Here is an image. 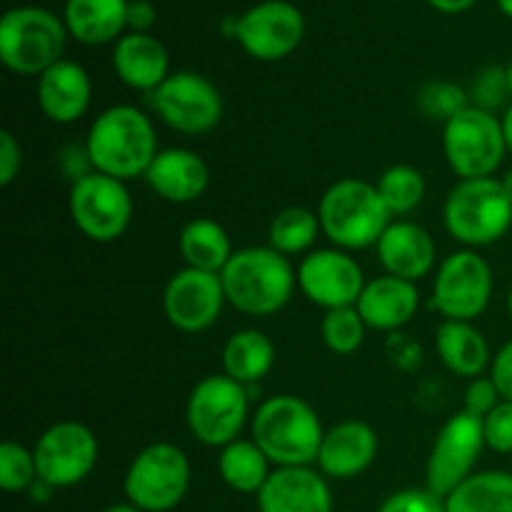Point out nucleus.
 Segmentation results:
<instances>
[{
  "label": "nucleus",
  "mask_w": 512,
  "mask_h": 512,
  "mask_svg": "<svg viewBox=\"0 0 512 512\" xmlns=\"http://www.w3.org/2000/svg\"><path fill=\"white\" fill-rule=\"evenodd\" d=\"M145 180L155 195L168 203L185 205L198 200L208 190L210 170L195 150L168 148L155 155Z\"/></svg>",
  "instance_id": "nucleus-22"
},
{
  "label": "nucleus",
  "mask_w": 512,
  "mask_h": 512,
  "mask_svg": "<svg viewBox=\"0 0 512 512\" xmlns=\"http://www.w3.org/2000/svg\"><path fill=\"white\" fill-rule=\"evenodd\" d=\"M318 218L325 238L348 253L378 245L393 215L388 213L375 185L358 178H343L323 193Z\"/></svg>",
  "instance_id": "nucleus-4"
},
{
  "label": "nucleus",
  "mask_w": 512,
  "mask_h": 512,
  "mask_svg": "<svg viewBox=\"0 0 512 512\" xmlns=\"http://www.w3.org/2000/svg\"><path fill=\"white\" fill-rule=\"evenodd\" d=\"M365 330L368 325L360 318L355 305L325 310L320 320V338L325 348L335 355H353L355 350H360V345L365 343Z\"/></svg>",
  "instance_id": "nucleus-33"
},
{
  "label": "nucleus",
  "mask_w": 512,
  "mask_h": 512,
  "mask_svg": "<svg viewBox=\"0 0 512 512\" xmlns=\"http://www.w3.org/2000/svg\"><path fill=\"white\" fill-rule=\"evenodd\" d=\"M98 453V438L88 425L60 420L40 435L33 448L38 480L53 490L73 488L93 473Z\"/></svg>",
  "instance_id": "nucleus-12"
},
{
  "label": "nucleus",
  "mask_w": 512,
  "mask_h": 512,
  "mask_svg": "<svg viewBox=\"0 0 512 512\" xmlns=\"http://www.w3.org/2000/svg\"><path fill=\"white\" fill-rule=\"evenodd\" d=\"M178 250L180 258L185 260V268L205 270V273H223L235 253L228 230L210 218L190 220L180 230Z\"/></svg>",
  "instance_id": "nucleus-27"
},
{
  "label": "nucleus",
  "mask_w": 512,
  "mask_h": 512,
  "mask_svg": "<svg viewBox=\"0 0 512 512\" xmlns=\"http://www.w3.org/2000/svg\"><path fill=\"white\" fill-rule=\"evenodd\" d=\"M20 168H23V150L15 135L10 130L0 133V185L8 188L15 178H18Z\"/></svg>",
  "instance_id": "nucleus-40"
},
{
  "label": "nucleus",
  "mask_w": 512,
  "mask_h": 512,
  "mask_svg": "<svg viewBox=\"0 0 512 512\" xmlns=\"http://www.w3.org/2000/svg\"><path fill=\"white\" fill-rule=\"evenodd\" d=\"M493 298V268L475 250H458L440 263L433 280V305L445 320L473 323Z\"/></svg>",
  "instance_id": "nucleus-11"
},
{
  "label": "nucleus",
  "mask_w": 512,
  "mask_h": 512,
  "mask_svg": "<svg viewBox=\"0 0 512 512\" xmlns=\"http://www.w3.org/2000/svg\"><path fill=\"white\" fill-rule=\"evenodd\" d=\"M505 80H508V90L512 95V60L508 63V68H505Z\"/></svg>",
  "instance_id": "nucleus-48"
},
{
  "label": "nucleus",
  "mask_w": 512,
  "mask_h": 512,
  "mask_svg": "<svg viewBox=\"0 0 512 512\" xmlns=\"http://www.w3.org/2000/svg\"><path fill=\"white\" fill-rule=\"evenodd\" d=\"M375 248H378V260L385 268V275H395L410 283L425 278L435 268V258H438L433 235L410 220L390 223Z\"/></svg>",
  "instance_id": "nucleus-21"
},
{
  "label": "nucleus",
  "mask_w": 512,
  "mask_h": 512,
  "mask_svg": "<svg viewBox=\"0 0 512 512\" xmlns=\"http://www.w3.org/2000/svg\"><path fill=\"white\" fill-rule=\"evenodd\" d=\"M158 153L153 120L133 105H113L103 110L85 138V158L90 168L123 183L148 173Z\"/></svg>",
  "instance_id": "nucleus-1"
},
{
  "label": "nucleus",
  "mask_w": 512,
  "mask_h": 512,
  "mask_svg": "<svg viewBox=\"0 0 512 512\" xmlns=\"http://www.w3.org/2000/svg\"><path fill=\"white\" fill-rule=\"evenodd\" d=\"M428 3L440 13H465L468 8H473L475 0H428Z\"/></svg>",
  "instance_id": "nucleus-43"
},
{
  "label": "nucleus",
  "mask_w": 512,
  "mask_h": 512,
  "mask_svg": "<svg viewBox=\"0 0 512 512\" xmlns=\"http://www.w3.org/2000/svg\"><path fill=\"white\" fill-rule=\"evenodd\" d=\"M490 378L498 385L503 400L512 403V340L503 345L498 353L493 355V363H490Z\"/></svg>",
  "instance_id": "nucleus-41"
},
{
  "label": "nucleus",
  "mask_w": 512,
  "mask_h": 512,
  "mask_svg": "<svg viewBox=\"0 0 512 512\" xmlns=\"http://www.w3.org/2000/svg\"><path fill=\"white\" fill-rule=\"evenodd\" d=\"M378 455V435L363 420H343L325 430L320 445V473L335 480L358 478L373 465Z\"/></svg>",
  "instance_id": "nucleus-20"
},
{
  "label": "nucleus",
  "mask_w": 512,
  "mask_h": 512,
  "mask_svg": "<svg viewBox=\"0 0 512 512\" xmlns=\"http://www.w3.org/2000/svg\"><path fill=\"white\" fill-rule=\"evenodd\" d=\"M378 512H448L445 510V498L430 493L428 488L418 490H400V493H393L383 505H380Z\"/></svg>",
  "instance_id": "nucleus-38"
},
{
  "label": "nucleus",
  "mask_w": 512,
  "mask_h": 512,
  "mask_svg": "<svg viewBox=\"0 0 512 512\" xmlns=\"http://www.w3.org/2000/svg\"><path fill=\"white\" fill-rule=\"evenodd\" d=\"M503 400L498 385L493 383V378H473L470 385L465 388V413L475 415V418H485L490 410H495Z\"/></svg>",
  "instance_id": "nucleus-39"
},
{
  "label": "nucleus",
  "mask_w": 512,
  "mask_h": 512,
  "mask_svg": "<svg viewBox=\"0 0 512 512\" xmlns=\"http://www.w3.org/2000/svg\"><path fill=\"white\" fill-rule=\"evenodd\" d=\"M115 75L133 90H158L168 80L170 58L150 33H125L113 48Z\"/></svg>",
  "instance_id": "nucleus-24"
},
{
  "label": "nucleus",
  "mask_w": 512,
  "mask_h": 512,
  "mask_svg": "<svg viewBox=\"0 0 512 512\" xmlns=\"http://www.w3.org/2000/svg\"><path fill=\"white\" fill-rule=\"evenodd\" d=\"M153 108L168 128L185 135L210 133L223 118V98L205 75L183 73L168 75L158 90H153Z\"/></svg>",
  "instance_id": "nucleus-14"
},
{
  "label": "nucleus",
  "mask_w": 512,
  "mask_h": 512,
  "mask_svg": "<svg viewBox=\"0 0 512 512\" xmlns=\"http://www.w3.org/2000/svg\"><path fill=\"white\" fill-rule=\"evenodd\" d=\"M38 483V465L33 450L15 440L0 445V488L5 493H23Z\"/></svg>",
  "instance_id": "nucleus-34"
},
{
  "label": "nucleus",
  "mask_w": 512,
  "mask_h": 512,
  "mask_svg": "<svg viewBox=\"0 0 512 512\" xmlns=\"http://www.w3.org/2000/svg\"><path fill=\"white\" fill-rule=\"evenodd\" d=\"M483 433L485 445L495 453L508 455L512 453V403L510 400H500L495 410H490L483 418Z\"/></svg>",
  "instance_id": "nucleus-36"
},
{
  "label": "nucleus",
  "mask_w": 512,
  "mask_h": 512,
  "mask_svg": "<svg viewBox=\"0 0 512 512\" xmlns=\"http://www.w3.org/2000/svg\"><path fill=\"white\" fill-rule=\"evenodd\" d=\"M445 228L468 250L503 238L512 225V203L498 178L460 180L443 208Z\"/></svg>",
  "instance_id": "nucleus-6"
},
{
  "label": "nucleus",
  "mask_w": 512,
  "mask_h": 512,
  "mask_svg": "<svg viewBox=\"0 0 512 512\" xmlns=\"http://www.w3.org/2000/svg\"><path fill=\"white\" fill-rule=\"evenodd\" d=\"M275 363V345L260 330H238L223 345V375L240 385H255L270 373Z\"/></svg>",
  "instance_id": "nucleus-28"
},
{
  "label": "nucleus",
  "mask_w": 512,
  "mask_h": 512,
  "mask_svg": "<svg viewBox=\"0 0 512 512\" xmlns=\"http://www.w3.org/2000/svg\"><path fill=\"white\" fill-rule=\"evenodd\" d=\"M448 512H512V473H473L445 498Z\"/></svg>",
  "instance_id": "nucleus-29"
},
{
  "label": "nucleus",
  "mask_w": 512,
  "mask_h": 512,
  "mask_svg": "<svg viewBox=\"0 0 512 512\" xmlns=\"http://www.w3.org/2000/svg\"><path fill=\"white\" fill-rule=\"evenodd\" d=\"M320 230L323 228H320L318 213H313L308 208H300V205H293V208L280 210L273 218V223H270V248L283 255L305 253L315 243Z\"/></svg>",
  "instance_id": "nucleus-31"
},
{
  "label": "nucleus",
  "mask_w": 512,
  "mask_h": 512,
  "mask_svg": "<svg viewBox=\"0 0 512 512\" xmlns=\"http://www.w3.org/2000/svg\"><path fill=\"white\" fill-rule=\"evenodd\" d=\"M248 413V388L228 375H208L200 380L185 408L190 433L208 448L235 443L243 433Z\"/></svg>",
  "instance_id": "nucleus-9"
},
{
  "label": "nucleus",
  "mask_w": 512,
  "mask_h": 512,
  "mask_svg": "<svg viewBox=\"0 0 512 512\" xmlns=\"http://www.w3.org/2000/svg\"><path fill=\"white\" fill-rule=\"evenodd\" d=\"M498 5H500V10L508 15V18H512V0H498Z\"/></svg>",
  "instance_id": "nucleus-47"
},
{
  "label": "nucleus",
  "mask_w": 512,
  "mask_h": 512,
  "mask_svg": "<svg viewBox=\"0 0 512 512\" xmlns=\"http://www.w3.org/2000/svg\"><path fill=\"white\" fill-rule=\"evenodd\" d=\"M38 108L50 123L73 125L88 113L93 83L83 65L60 60L38 78Z\"/></svg>",
  "instance_id": "nucleus-18"
},
{
  "label": "nucleus",
  "mask_w": 512,
  "mask_h": 512,
  "mask_svg": "<svg viewBox=\"0 0 512 512\" xmlns=\"http://www.w3.org/2000/svg\"><path fill=\"white\" fill-rule=\"evenodd\" d=\"M298 285L305 298L323 310L348 308L358 303L365 288L363 268L340 248L315 250L298 268Z\"/></svg>",
  "instance_id": "nucleus-17"
},
{
  "label": "nucleus",
  "mask_w": 512,
  "mask_h": 512,
  "mask_svg": "<svg viewBox=\"0 0 512 512\" xmlns=\"http://www.w3.org/2000/svg\"><path fill=\"white\" fill-rule=\"evenodd\" d=\"M250 433L255 445L278 468H310L318 463L325 438L318 413L295 395H275L260 403Z\"/></svg>",
  "instance_id": "nucleus-3"
},
{
  "label": "nucleus",
  "mask_w": 512,
  "mask_h": 512,
  "mask_svg": "<svg viewBox=\"0 0 512 512\" xmlns=\"http://www.w3.org/2000/svg\"><path fill=\"white\" fill-rule=\"evenodd\" d=\"M125 498L140 512H168L190 488V460L178 445L153 443L140 450L125 473Z\"/></svg>",
  "instance_id": "nucleus-8"
},
{
  "label": "nucleus",
  "mask_w": 512,
  "mask_h": 512,
  "mask_svg": "<svg viewBox=\"0 0 512 512\" xmlns=\"http://www.w3.org/2000/svg\"><path fill=\"white\" fill-rule=\"evenodd\" d=\"M68 208L75 228L93 243H113L133 220V198L123 180L95 170L73 180Z\"/></svg>",
  "instance_id": "nucleus-10"
},
{
  "label": "nucleus",
  "mask_w": 512,
  "mask_h": 512,
  "mask_svg": "<svg viewBox=\"0 0 512 512\" xmlns=\"http://www.w3.org/2000/svg\"><path fill=\"white\" fill-rule=\"evenodd\" d=\"M500 123H503V135H505V145H508V153L512 155V105L508 110H505V115L500 118Z\"/></svg>",
  "instance_id": "nucleus-44"
},
{
  "label": "nucleus",
  "mask_w": 512,
  "mask_h": 512,
  "mask_svg": "<svg viewBox=\"0 0 512 512\" xmlns=\"http://www.w3.org/2000/svg\"><path fill=\"white\" fill-rule=\"evenodd\" d=\"M225 300L235 310L253 318H268L290 303L298 285V273L283 253L268 248L235 250L220 273Z\"/></svg>",
  "instance_id": "nucleus-2"
},
{
  "label": "nucleus",
  "mask_w": 512,
  "mask_h": 512,
  "mask_svg": "<svg viewBox=\"0 0 512 512\" xmlns=\"http://www.w3.org/2000/svg\"><path fill=\"white\" fill-rule=\"evenodd\" d=\"M435 350L450 373L460 378H480L483 370L493 363V353L485 335L473 323L445 320L435 330Z\"/></svg>",
  "instance_id": "nucleus-26"
},
{
  "label": "nucleus",
  "mask_w": 512,
  "mask_h": 512,
  "mask_svg": "<svg viewBox=\"0 0 512 512\" xmlns=\"http://www.w3.org/2000/svg\"><path fill=\"white\" fill-rule=\"evenodd\" d=\"M508 313H510V318H512V288H510V295H508Z\"/></svg>",
  "instance_id": "nucleus-49"
},
{
  "label": "nucleus",
  "mask_w": 512,
  "mask_h": 512,
  "mask_svg": "<svg viewBox=\"0 0 512 512\" xmlns=\"http://www.w3.org/2000/svg\"><path fill=\"white\" fill-rule=\"evenodd\" d=\"M225 290L220 273L183 268L168 280L163 310L168 323L180 333H203L218 323L225 308Z\"/></svg>",
  "instance_id": "nucleus-16"
},
{
  "label": "nucleus",
  "mask_w": 512,
  "mask_h": 512,
  "mask_svg": "<svg viewBox=\"0 0 512 512\" xmlns=\"http://www.w3.org/2000/svg\"><path fill=\"white\" fill-rule=\"evenodd\" d=\"M510 95L508 80H505V68H485L483 73L475 78L470 98H473L475 108H483L493 113L495 105H500Z\"/></svg>",
  "instance_id": "nucleus-37"
},
{
  "label": "nucleus",
  "mask_w": 512,
  "mask_h": 512,
  "mask_svg": "<svg viewBox=\"0 0 512 512\" xmlns=\"http://www.w3.org/2000/svg\"><path fill=\"white\" fill-rule=\"evenodd\" d=\"M65 20L38 5L13 8L0 20V60L18 75H43L63 60Z\"/></svg>",
  "instance_id": "nucleus-5"
},
{
  "label": "nucleus",
  "mask_w": 512,
  "mask_h": 512,
  "mask_svg": "<svg viewBox=\"0 0 512 512\" xmlns=\"http://www.w3.org/2000/svg\"><path fill=\"white\" fill-rule=\"evenodd\" d=\"M483 448H488L483 418H475L465 410L455 413L435 435L433 450H430L428 468H425L430 493L448 498L463 480L473 475Z\"/></svg>",
  "instance_id": "nucleus-13"
},
{
  "label": "nucleus",
  "mask_w": 512,
  "mask_h": 512,
  "mask_svg": "<svg viewBox=\"0 0 512 512\" xmlns=\"http://www.w3.org/2000/svg\"><path fill=\"white\" fill-rule=\"evenodd\" d=\"M130 0H68L65 3V28L78 43L105 45L118 43L128 28Z\"/></svg>",
  "instance_id": "nucleus-25"
},
{
  "label": "nucleus",
  "mask_w": 512,
  "mask_h": 512,
  "mask_svg": "<svg viewBox=\"0 0 512 512\" xmlns=\"http://www.w3.org/2000/svg\"><path fill=\"white\" fill-rule=\"evenodd\" d=\"M500 183H503V190H505V195H508V198H510V203H512V170H508V173H505L503 178H500Z\"/></svg>",
  "instance_id": "nucleus-46"
},
{
  "label": "nucleus",
  "mask_w": 512,
  "mask_h": 512,
  "mask_svg": "<svg viewBox=\"0 0 512 512\" xmlns=\"http://www.w3.org/2000/svg\"><path fill=\"white\" fill-rule=\"evenodd\" d=\"M155 8L150 0H130L128 3V28L130 33H148L155 25Z\"/></svg>",
  "instance_id": "nucleus-42"
},
{
  "label": "nucleus",
  "mask_w": 512,
  "mask_h": 512,
  "mask_svg": "<svg viewBox=\"0 0 512 512\" xmlns=\"http://www.w3.org/2000/svg\"><path fill=\"white\" fill-rule=\"evenodd\" d=\"M103 512H140V510L130 503H120V505H110V508H105Z\"/></svg>",
  "instance_id": "nucleus-45"
},
{
  "label": "nucleus",
  "mask_w": 512,
  "mask_h": 512,
  "mask_svg": "<svg viewBox=\"0 0 512 512\" xmlns=\"http://www.w3.org/2000/svg\"><path fill=\"white\" fill-rule=\"evenodd\" d=\"M218 470L230 490L243 495H258L270 478V460L255 440L238 438L235 443L220 448Z\"/></svg>",
  "instance_id": "nucleus-30"
},
{
  "label": "nucleus",
  "mask_w": 512,
  "mask_h": 512,
  "mask_svg": "<svg viewBox=\"0 0 512 512\" xmlns=\"http://www.w3.org/2000/svg\"><path fill=\"white\" fill-rule=\"evenodd\" d=\"M260 512H333V493L313 468H278L258 493Z\"/></svg>",
  "instance_id": "nucleus-19"
},
{
  "label": "nucleus",
  "mask_w": 512,
  "mask_h": 512,
  "mask_svg": "<svg viewBox=\"0 0 512 512\" xmlns=\"http://www.w3.org/2000/svg\"><path fill=\"white\" fill-rule=\"evenodd\" d=\"M443 150L460 180L493 178L508 155L503 123L490 110L468 105L443 125Z\"/></svg>",
  "instance_id": "nucleus-7"
},
{
  "label": "nucleus",
  "mask_w": 512,
  "mask_h": 512,
  "mask_svg": "<svg viewBox=\"0 0 512 512\" xmlns=\"http://www.w3.org/2000/svg\"><path fill=\"white\" fill-rule=\"evenodd\" d=\"M418 103L430 118L443 120V123H448L453 115H458L460 110L473 105L468 100V93L460 85L445 83V80H435V83L425 85L418 95Z\"/></svg>",
  "instance_id": "nucleus-35"
},
{
  "label": "nucleus",
  "mask_w": 512,
  "mask_h": 512,
  "mask_svg": "<svg viewBox=\"0 0 512 512\" xmlns=\"http://www.w3.org/2000/svg\"><path fill=\"white\" fill-rule=\"evenodd\" d=\"M390 215H408L423 203L425 178L413 165H393L375 183Z\"/></svg>",
  "instance_id": "nucleus-32"
},
{
  "label": "nucleus",
  "mask_w": 512,
  "mask_h": 512,
  "mask_svg": "<svg viewBox=\"0 0 512 512\" xmlns=\"http://www.w3.org/2000/svg\"><path fill=\"white\" fill-rule=\"evenodd\" d=\"M420 305V293L415 283L395 275H383L365 283L360 293L358 308L360 318L370 330H398L415 318Z\"/></svg>",
  "instance_id": "nucleus-23"
},
{
  "label": "nucleus",
  "mask_w": 512,
  "mask_h": 512,
  "mask_svg": "<svg viewBox=\"0 0 512 512\" xmlns=\"http://www.w3.org/2000/svg\"><path fill=\"white\" fill-rule=\"evenodd\" d=\"M303 35V13L288 0H265V3L253 5L235 23V38L243 45L245 53L265 63L283 60L295 53V48L303 43Z\"/></svg>",
  "instance_id": "nucleus-15"
}]
</instances>
